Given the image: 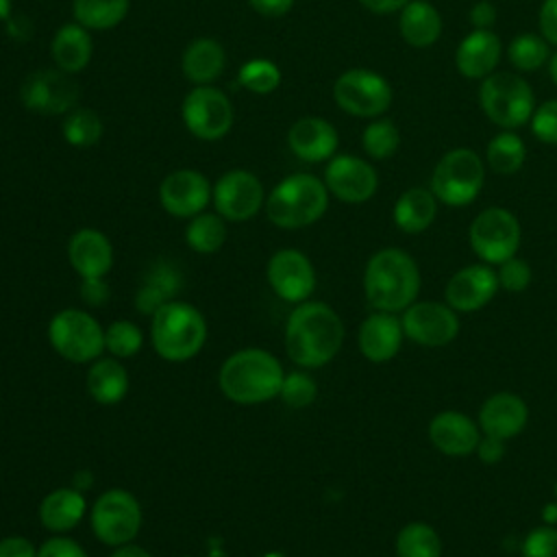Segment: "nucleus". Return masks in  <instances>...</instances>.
<instances>
[{"label": "nucleus", "mask_w": 557, "mask_h": 557, "mask_svg": "<svg viewBox=\"0 0 557 557\" xmlns=\"http://www.w3.org/2000/svg\"><path fill=\"white\" fill-rule=\"evenodd\" d=\"M144 346L141 329L131 320H115L104 329V350L115 359H131Z\"/></svg>", "instance_id": "nucleus-39"}, {"label": "nucleus", "mask_w": 557, "mask_h": 557, "mask_svg": "<svg viewBox=\"0 0 557 557\" xmlns=\"http://www.w3.org/2000/svg\"><path fill=\"white\" fill-rule=\"evenodd\" d=\"M128 372L115 357H98L87 372V392L100 405H115L128 394Z\"/></svg>", "instance_id": "nucleus-31"}, {"label": "nucleus", "mask_w": 557, "mask_h": 557, "mask_svg": "<svg viewBox=\"0 0 557 557\" xmlns=\"http://www.w3.org/2000/svg\"><path fill=\"white\" fill-rule=\"evenodd\" d=\"M405 331L400 318L387 311L370 313L357 333V344L361 355L372 363H385L394 359L403 346Z\"/></svg>", "instance_id": "nucleus-22"}, {"label": "nucleus", "mask_w": 557, "mask_h": 557, "mask_svg": "<svg viewBox=\"0 0 557 557\" xmlns=\"http://www.w3.org/2000/svg\"><path fill=\"white\" fill-rule=\"evenodd\" d=\"M481 435L483 433L479 429V422L455 409L440 411L429 422L431 444L448 457H466L474 453Z\"/></svg>", "instance_id": "nucleus-21"}, {"label": "nucleus", "mask_w": 557, "mask_h": 557, "mask_svg": "<svg viewBox=\"0 0 557 557\" xmlns=\"http://www.w3.org/2000/svg\"><path fill=\"white\" fill-rule=\"evenodd\" d=\"M400 37L413 48H429L442 35V15L426 0H411L400 9Z\"/></svg>", "instance_id": "nucleus-29"}, {"label": "nucleus", "mask_w": 557, "mask_h": 557, "mask_svg": "<svg viewBox=\"0 0 557 557\" xmlns=\"http://www.w3.org/2000/svg\"><path fill=\"white\" fill-rule=\"evenodd\" d=\"M542 520H544V524H550V527L557 524V500L544 505V509H542Z\"/></svg>", "instance_id": "nucleus-55"}, {"label": "nucleus", "mask_w": 557, "mask_h": 557, "mask_svg": "<svg viewBox=\"0 0 557 557\" xmlns=\"http://www.w3.org/2000/svg\"><path fill=\"white\" fill-rule=\"evenodd\" d=\"M318 396V383L313 381V376H309L302 370H294L289 374H285L278 398L292 407V409H305L309 407Z\"/></svg>", "instance_id": "nucleus-41"}, {"label": "nucleus", "mask_w": 557, "mask_h": 557, "mask_svg": "<svg viewBox=\"0 0 557 557\" xmlns=\"http://www.w3.org/2000/svg\"><path fill=\"white\" fill-rule=\"evenodd\" d=\"M396 557H442V537L426 522H409L396 535Z\"/></svg>", "instance_id": "nucleus-34"}, {"label": "nucleus", "mask_w": 557, "mask_h": 557, "mask_svg": "<svg viewBox=\"0 0 557 557\" xmlns=\"http://www.w3.org/2000/svg\"><path fill=\"white\" fill-rule=\"evenodd\" d=\"M500 54H503L500 37L492 28L487 30L474 28L459 41L455 50V67L463 78L483 81L496 70Z\"/></svg>", "instance_id": "nucleus-25"}, {"label": "nucleus", "mask_w": 557, "mask_h": 557, "mask_svg": "<svg viewBox=\"0 0 557 557\" xmlns=\"http://www.w3.org/2000/svg\"><path fill=\"white\" fill-rule=\"evenodd\" d=\"M437 215V198L431 189L409 187L403 191L392 209V218L398 231L416 235L426 231Z\"/></svg>", "instance_id": "nucleus-30"}, {"label": "nucleus", "mask_w": 557, "mask_h": 557, "mask_svg": "<svg viewBox=\"0 0 557 557\" xmlns=\"http://www.w3.org/2000/svg\"><path fill=\"white\" fill-rule=\"evenodd\" d=\"M67 259L81 278H104L113 268V246L98 228H78L67 244Z\"/></svg>", "instance_id": "nucleus-23"}, {"label": "nucleus", "mask_w": 557, "mask_h": 557, "mask_svg": "<svg viewBox=\"0 0 557 557\" xmlns=\"http://www.w3.org/2000/svg\"><path fill=\"white\" fill-rule=\"evenodd\" d=\"M537 24H540V33L542 37L557 46V0H544L537 13Z\"/></svg>", "instance_id": "nucleus-47"}, {"label": "nucleus", "mask_w": 557, "mask_h": 557, "mask_svg": "<svg viewBox=\"0 0 557 557\" xmlns=\"http://www.w3.org/2000/svg\"><path fill=\"white\" fill-rule=\"evenodd\" d=\"M416 259L400 248L376 250L363 270V294L374 311L398 313L416 302L420 292Z\"/></svg>", "instance_id": "nucleus-2"}, {"label": "nucleus", "mask_w": 557, "mask_h": 557, "mask_svg": "<svg viewBox=\"0 0 557 557\" xmlns=\"http://www.w3.org/2000/svg\"><path fill=\"white\" fill-rule=\"evenodd\" d=\"M405 337L429 348H440L450 344L459 333L457 311L437 300H416L403 311Z\"/></svg>", "instance_id": "nucleus-13"}, {"label": "nucleus", "mask_w": 557, "mask_h": 557, "mask_svg": "<svg viewBox=\"0 0 557 557\" xmlns=\"http://www.w3.org/2000/svg\"><path fill=\"white\" fill-rule=\"evenodd\" d=\"M548 74H550L553 83L557 85V52L550 54V59H548Z\"/></svg>", "instance_id": "nucleus-57"}, {"label": "nucleus", "mask_w": 557, "mask_h": 557, "mask_svg": "<svg viewBox=\"0 0 557 557\" xmlns=\"http://www.w3.org/2000/svg\"><path fill=\"white\" fill-rule=\"evenodd\" d=\"M507 59L520 72H535L550 59V48L542 35L520 33L509 41Z\"/></svg>", "instance_id": "nucleus-37"}, {"label": "nucleus", "mask_w": 557, "mask_h": 557, "mask_svg": "<svg viewBox=\"0 0 557 557\" xmlns=\"http://www.w3.org/2000/svg\"><path fill=\"white\" fill-rule=\"evenodd\" d=\"M529 420L527 403L511 392L492 394L479 409V429L483 435L498 440L516 437Z\"/></svg>", "instance_id": "nucleus-24"}, {"label": "nucleus", "mask_w": 557, "mask_h": 557, "mask_svg": "<svg viewBox=\"0 0 557 557\" xmlns=\"http://www.w3.org/2000/svg\"><path fill=\"white\" fill-rule=\"evenodd\" d=\"M263 557H289V555H285V553H281V550H272V553H268V555H263Z\"/></svg>", "instance_id": "nucleus-58"}, {"label": "nucleus", "mask_w": 557, "mask_h": 557, "mask_svg": "<svg viewBox=\"0 0 557 557\" xmlns=\"http://www.w3.org/2000/svg\"><path fill=\"white\" fill-rule=\"evenodd\" d=\"M20 100L28 111L44 115H59L74 109L78 100V85L59 67L30 72L22 87Z\"/></svg>", "instance_id": "nucleus-14"}, {"label": "nucleus", "mask_w": 557, "mask_h": 557, "mask_svg": "<svg viewBox=\"0 0 557 557\" xmlns=\"http://www.w3.org/2000/svg\"><path fill=\"white\" fill-rule=\"evenodd\" d=\"M111 557H152V555H150L146 548H141L139 544L128 542V544L115 546L113 553H111Z\"/></svg>", "instance_id": "nucleus-54"}, {"label": "nucleus", "mask_w": 557, "mask_h": 557, "mask_svg": "<svg viewBox=\"0 0 557 557\" xmlns=\"http://www.w3.org/2000/svg\"><path fill=\"white\" fill-rule=\"evenodd\" d=\"M361 146L368 157L376 161H385L394 157L396 150L400 148V131L392 120L379 117L363 128Z\"/></svg>", "instance_id": "nucleus-38"}, {"label": "nucleus", "mask_w": 557, "mask_h": 557, "mask_svg": "<svg viewBox=\"0 0 557 557\" xmlns=\"http://www.w3.org/2000/svg\"><path fill=\"white\" fill-rule=\"evenodd\" d=\"M211 200L215 211L231 222H246L259 213L265 202L261 181L248 170H228L224 172L213 189Z\"/></svg>", "instance_id": "nucleus-15"}, {"label": "nucleus", "mask_w": 557, "mask_h": 557, "mask_svg": "<svg viewBox=\"0 0 557 557\" xmlns=\"http://www.w3.org/2000/svg\"><path fill=\"white\" fill-rule=\"evenodd\" d=\"M474 453L479 455V459L483 463L494 466L505 457V440H498V437H492V435H481Z\"/></svg>", "instance_id": "nucleus-49"}, {"label": "nucleus", "mask_w": 557, "mask_h": 557, "mask_svg": "<svg viewBox=\"0 0 557 557\" xmlns=\"http://www.w3.org/2000/svg\"><path fill=\"white\" fill-rule=\"evenodd\" d=\"M237 81L252 94H270L281 85V70L270 59H250L239 67Z\"/></svg>", "instance_id": "nucleus-40"}, {"label": "nucleus", "mask_w": 557, "mask_h": 557, "mask_svg": "<svg viewBox=\"0 0 557 557\" xmlns=\"http://www.w3.org/2000/svg\"><path fill=\"white\" fill-rule=\"evenodd\" d=\"M150 339L161 359L172 363L189 361L205 346V315L189 302L168 300L152 313Z\"/></svg>", "instance_id": "nucleus-4"}, {"label": "nucleus", "mask_w": 557, "mask_h": 557, "mask_svg": "<svg viewBox=\"0 0 557 557\" xmlns=\"http://www.w3.org/2000/svg\"><path fill=\"white\" fill-rule=\"evenodd\" d=\"M485 159L492 172L511 176L524 165L527 146L522 137L516 135L513 131H500L485 146Z\"/></svg>", "instance_id": "nucleus-33"}, {"label": "nucleus", "mask_w": 557, "mask_h": 557, "mask_svg": "<svg viewBox=\"0 0 557 557\" xmlns=\"http://www.w3.org/2000/svg\"><path fill=\"white\" fill-rule=\"evenodd\" d=\"M329 207L322 178L305 172L285 176L265 198V213L278 228H305L318 222Z\"/></svg>", "instance_id": "nucleus-5"}, {"label": "nucleus", "mask_w": 557, "mask_h": 557, "mask_svg": "<svg viewBox=\"0 0 557 557\" xmlns=\"http://www.w3.org/2000/svg\"><path fill=\"white\" fill-rule=\"evenodd\" d=\"M339 144V135L335 126L318 115H307L296 120L287 131V146L289 150L307 161V163H322L335 157Z\"/></svg>", "instance_id": "nucleus-20"}, {"label": "nucleus", "mask_w": 557, "mask_h": 557, "mask_svg": "<svg viewBox=\"0 0 557 557\" xmlns=\"http://www.w3.org/2000/svg\"><path fill=\"white\" fill-rule=\"evenodd\" d=\"M324 185L329 194L348 205H361L376 194V170L361 157L335 154L324 168Z\"/></svg>", "instance_id": "nucleus-17"}, {"label": "nucleus", "mask_w": 557, "mask_h": 557, "mask_svg": "<svg viewBox=\"0 0 557 557\" xmlns=\"http://www.w3.org/2000/svg\"><path fill=\"white\" fill-rule=\"evenodd\" d=\"M479 104L490 122L503 131H513L531 120L535 96L520 74L492 72L479 87Z\"/></svg>", "instance_id": "nucleus-6"}, {"label": "nucleus", "mask_w": 557, "mask_h": 557, "mask_svg": "<svg viewBox=\"0 0 557 557\" xmlns=\"http://www.w3.org/2000/svg\"><path fill=\"white\" fill-rule=\"evenodd\" d=\"M470 22L474 28H481V30H487L494 26L496 22V7L490 2V0H479L472 4L470 13H468Z\"/></svg>", "instance_id": "nucleus-50"}, {"label": "nucleus", "mask_w": 557, "mask_h": 557, "mask_svg": "<svg viewBox=\"0 0 557 557\" xmlns=\"http://www.w3.org/2000/svg\"><path fill=\"white\" fill-rule=\"evenodd\" d=\"M211 185L198 170H174L159 185V202L174 218H194L211 200Z\"/></svg>", "instance_id": "nucleus-18"}, {"label": "nucleus", "mask_w": 557, "mask_h": 557, "mask_svg": "<svg viewBox=\"0 0 557 557\" xmlns=\"http://www.w3.org/2000/svg\"><path fill=\"white\" fill-rule=\"evenodd\" d=\"M522 557H557V527H535L522 540Z\"/></svg>", "instance_id": "nucleus-44"}, {"label": "nucleus", "mask_w": 557, "mask_h": 557, "mask_svg": "<svg viewBox=\"0 0 557 557\" xmlns=\"http://www.w3.org/2000/svg\"><path fill=\"white\" fill-rule=\"evenodd\" d=\"M0 557H37V548L22 535H7L0 540Z\"/></svg>", "instance_id": "nucleus-48"}, {"label": "nucleus", "mask_w": 557, "mask_h": 557, "mask_svg": "<svg viewBox=\"0 0 557 557\" xmlns=\"http://www.w3.org/2000/svg\"><path fill=\"white\" fill-rule=\"evenodd\" d=\"M181 115L187 131L202 141L222 139L233 126L231 100L211 85H196L185 96Z\"/></svg>", "instance_id": "nucleus-12"}, {"label": "nucleus", "mask_w": 557, "mask_h": 557, "mask_svg": "<svg viewBox=\"0 0 557 557\" xmlns=\"http://www.w3.org/2000/svg\"><path fill=\"white\" fill-rule=\"evenodd\" d=\"M89 524L102 544L115 548L133 542L139 533L141 507L128 490L113 487L96 498L89 511Z\"/></svg>", "instance_id": "nucleus-10"}, {"label": "nucleus", "mask_w": 557, "mask_h": 557, "mask_svg": "<svg viewBox=\"0 0 557 557\" xmlns=\"http://www.w3.org/2000/svg\"><path fill=\"white\" fill-rule=\"evenodd\" d=\"M555 500H557V483H555Z\"/></svg>", "instance_id": "nucleus-59"}, {"label": "nucleus", "mask_w": 557, "mask_h": 557, "mask_svg": "<svg viewBox=\"0 0 557 557\" xmlns=\"http://www.w3.org/2000/svg\"><path fill=\"white\" fill-rule=\"evenodd\" d=\"M368 11L376 13V15H387V13H396L400 11L405 4H409L411 0H359Z\"/></svg>", "instance_id": "nucleus-52"}, {"label": "nucleus", "mask_w": 557, "mask_h": 557, "mask_svg": "<svg viewBox=\"0 0 557 557\" xmlns=\"http://www.w3.org/2000/svg\"><path fill=\"white\" fill-rule=\"evenodd\" d=\"M87 500L76 487H57L39 503V522L54 535L72 531L85 516Z\"/></svg>", "instance_id": "nucleus-26"}, {"label": "nucleus", "mask_w": 557, "mask_h": 557, "mask_svg": "<svg viewBox=\"0 0 557 557\" xmlns=\"http://www.w3.org/2000/svg\"><path fill=\"white\" fill-rule=\"evenodd\" d=\"M11 17V0H0V22H7Z\"/></svg>", "instance_id": "nucleus-56"}, {"label": "nucleus", "mask_w": 557, "mask_h": 557, "mask_svg": "<svg viewBox=\"0 0 557 557\" xmlns=\"http://www.w3.org/2000/svg\"><path fill=\"white\" fill-rule=\"evenodd\" d=\"M498 276L487 263H472L457 270L444 289V300L457 313H470L483 309L498 292Z\"/></svg>", "instance_id": "nucleus-19"}, {"label": "nucleus", "mask_w": 557, "mask_h": 557, "mask_svg": "<svg viewBox=\"0 0 557 557\" xmlns=\"http://www.w3.org/2000/svg\"><path fill=\"white\" fill-rule=\"evenodd\" d=\"M485 183V163L470 148H453L440 157L431 174V191L446 207H466L476 200Z\"/></svg>", "instance_id": "nucleus-7"}, {"label": "nucleus", "mask_w": 557, "mask_h": 557, "mask_svg": "<svg viewBox=\"0 0 557 557\" xmlns=\"http://www.w3.org/2000/svg\"><path fill=\"white\" fill-rule=\"evenodd\" d=\"M37 557H89L85 548L65 535H52L37 548Z\"/></svg>", "instance_id": "nucleus-45"}, {"label": "nucleus", "mask_w": 557, "mask_h": 557, "mask_svg": "<svg viewBox=\"0 0 557 557\" xmlns=\"http://www.w3.org/2000/svg\"><path fill=\"white\" fill-rule=\"evenodd\" d=\"M285 379L281 361L263 348H242L220 368L218 385L237 405H259L278 396Z\"/></svg>", "instance_id": "nucleus-3"}, {"label": "nucleus", "mask_w": 557, "mask_h": 557, "mask_svg": "<svg viewBox=\"0 0 557 557\" xmlns=\"http://www.w3.org/2000/svg\"><path fill=\"white\" fill-rule=\"evenodd\" d=\"M248 4L263 17H281L289 13L294 0H248Z\"/></svg>", "instance_id": "nucleus-51"}, {"label": "nucleus", "mask_w": 557, "mask_h": 557, "mask_svg": "<svg viewBox=\"0 0 557 557\" xmlns=\"http://www.w3.org/2000/svg\"><path fill=\"white\" fill-rule=\"evenodd\" d=\"M342 344L344 324L335 309L311 300L292 309L285 324V350L296 366L322 368L335 359Z\"/></svg>", "instance_id": "nucleus-1"}, {"label": "nucleus", "mask_w": 557, "mask_h": 557, "mask_svg": "<svg viewBox=\"0 0 557 557\" xmlns=\"http://www.w3.org/2000/svg\"><path fill=\"white\" fill-rule=\"evenodd\" d=\"M181 67L189 83L211 85L226 67V52L215 39L198 37L185 48Z\"/></svg>", "instance_id": "nucleus-28"}, {"label": "nucleus", "mask_w": 557, "mask_h": 557, "mask_svg": "<svg viewBox=\"0 0 557 557\" xmlns=\"http://www.w3.org/2000/svg\"><path fill=\"white\" fill-rule=\"evenodd\" d=\"M7 30H9V35L11 37H15V39H30V35H33V24L24 17V15H17V17H9L7 20Z\"/></svg>", "instance_id": "nucleus-53"}, {"label": "nucleus", "mask_w": 557, "mask_h": 557, "mask_svg": "<svg viewBox=\"0 0 557 557\" xmlns=\"http://www.w3.org/2000/svg\"><path fill=\"white\" fill-rule=\"evenodd\" d=\"M50 52L59 70L67 74H76L89 65L94 54V39L89 30L78 22L63 24L52 37Z\"/></svg>", "instance_id": "nucleus-27"}, {"label": "nucleus", "mask_w": 557, "mask_h": 557, "mask_svg": "<svg viewBox=\"0 0 557 557\" xmlns=\"http://www.w3.org/2000/svg\"><path fill=\"white\" fill-rule=\"evenodd\" d=\"M78 294H81V300H83L85 305H89V307H102V305L109 300L111 289H109V285H107L104 278H83Z\"/></svg>", "instance_id": "nucleus-46"}, {"label": "nucleus", "mask_w": 557, "mask_h": 557, "mask_svg": "<svg viewBox=\"0 0 557 557\" xmlns=\"http://www.w3.org/2000/svg\"><path fill=\"white\" fill-rule=\"evenodd\" d=\"M531 133L535 135V139H540L542 144L548 146H557V100H546L542 102L531 120Z\"/></svg>", "instance_id": "nucleus-43"}, {"label": "nucleus", "mask_w": 557, "mask_h": 557, "mask_svg": "<svg viewBox=\"0 0 557 557\" xmlns=\"http://www.w3.org/2000/svg\"><path fill=\"white\" fill-rule=\"evenodd\" d=\"M496 276H498V285L507 292H524L529 285H531V265L520 259V257H509L507 261L498 263V270H496Z\"/></svg>", "instance_id": "nucleus-42"}, {"label": "nucleus", "mask_w": 557, "mask_h": 557, "mask_svg": "<svg viewBox=\"0 0 557 557\" xmlns=\"http://www.w3.org/2000/svg\"><path fill=\"white\" fill-rule=\"evenodd\" d=\"M468 239L470 248L483 263L498 265L518 252L522 228L509 209L487 207L472 220Z\"/></svg>", "instance_id": "nucleus-9"}, {"label": "nucleus", "mask_w": 557, "mask_h": 557, "mask_svg": "<svg viewBox=\"0 0 557 557\" xmlns=\"http://www.w3.org/2000/svg\"><path fill=\"white\" fill-rule=\"evenodd\" d=\"M226 239V224L220 213H198L185 228V242L194 252L213 255Z\"/></svg>", "instance_id": "nucleus-35"}, {"label": "nucleus", "mask_w": 557, "mask_h": 557, "mask_svg": "<svg viewBox=\"0 0 557 557\" xmlns=\"http://www.w3.org/2000/svg\"><path fill=\"white\" fill-rule=\"evenodd\" d=\"M335 104L355 117H379L392 104V87L385 76L368 67H352L333 85Z\"/></svg>", "instance_id": "nucleus-11"}, {"label": "nucleus", "mask_w": 557, "mask_h": 557, "mask_svg": "<svg viewBox=\"0 0 557 557\" xmlns=\"http://www.w3.org/2000/svg\"><path fill=\"white\" fill-rule=\"evenodd\" d=\"M131 0H72L74 20L87 30H109L124 22Z\"/></svg>", "instance_id": "nucleus-32"}, {"label": "nucleus", "mask_w": 557, "mask_h": 557, "mask_svg": "<svg viewBox=\"0 0 557 557\" xmlns=\"http://www.w3.org/2000/svg\"><path fill=\"white\" fill-rule=\"evenodd\" d=\"M61 135L74 148H89L102 137V120L91 109H72L61 122Z\"/></svg>", "instance_id": "nucleus-36"}, {"label": "nucleus", "mask_w": 557, "mask_h": 557, "mask_svg": "<svg viewBox=\"0 0 557 557\" xmlns=\"http://www.w3.org/2000/svg\"><path fill=\"white\" fill-rule=\"evenodd\" d=\"M48 339L70 363H91L104 352V329L83 309H61L48 322Z\"/></svg>", "instance_id": "nucleus-8"}, {"label": "nucleus", "mask_w": 557, "mask_h": 557, "mask_svg": "<svg viewBox=\"0 0 557 557\" xmlns=\"http://www.w3.org/2000/svg\"><path fill=\"white\" fill-rule=\"evenodd\" d=\"M272 292L292 305L305 302L315 289V270L309 257L296 248L276 250L265 268Z\"/></svg>", "instance_id": "nucleus-16"}]
</instances>
